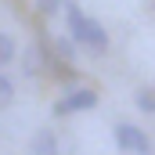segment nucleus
I'll return each instance as SVG.
<instances>
[{
    "label": "nucleus",
    "instance_id": "7ed1b4c3",
    "mask_svg": "<svg viewBox=\"0 0 155 155\" xmlns=\"http://www.w3.org/2000/svg\"><path fill=\"white\" fill-rule=\"evenodd\" d=\"M97 105V90H90V87H79V90H72L69 97H61L58 101V116H69V112H87V108H94Z\"/></svg>",
    "mask_w": 155,
    "mask_h": 155
},
{
    "label": "nucleus",
    "instance_id": "20e7f679",
    "mask_svg": "<svg viewBox=\"0 0 155 155\" xmlns=\"http://www.w3.org/2000/svg\"><path fill=\"white\" fill-rule=\"evenodd\" d=\"M33 155H58V141H54L51 130H40L33 137Z\"/></svg>",
    "mask_w": 155,
    "mask_h": 155
},
{
    "label": "nucleus",
    "instance_id": "f03ea898",
    "mask_svg": "<svg viewBox=\"0 0 155 155\" xmlns=\"http://www.w3.org/2000/svg\"><path fill=\"white\" fill-rule=\"evenodd\" d=\"M116 141H119V148H126V152H134V155H152L148 134L137 130L134 123H119V126H116Z\"/></svg>",
    "mask_w": 155,
    "mask_h": 155
},
{
    "label": "nucleus",
    "instance_id": "0eeeda50",
    "mask_svg": "<svg viewBox=\"0 0 155 155\" xmlns=\"http://www.w3.org/2000/svg\"><path fill=\"white\" fill-rule=\"evenodd\" d=\"M137 105H141L144 112H155V94L152 90H141V94H137Z\"/></svg>",
    "mask_w": 155,
    "mask_h": 155
},
{
    "label": "nucleus",
    "instance_id": "f257e3e1",
    "mask_svg": "<svg viewBox=\"0 0 155 155\" xmlns=\"http://www.w3.org/2000/svg\"><path fill=\"white\" fill-rule=\"evenodd\" d=\"M65 18H69V33H72V40H79L83 47H90V51H105V47H108L105 29H101L94 18H87V15L79 11V4H72V0H69Z\"/></svg>",
    "mask_w": 155,
    "mask_h": 155
},
{
    "label": "nucleus",
    "instance_id": "423d86ee",
    "mask_svg": "<svg viewBox=\"0 0 155 155\" xmlns=\"http://www.w3.org/2000/svg\"><path fill=\"white\" fill-rule=\"evenodd\" d=\"M11 101H15V87H11V79H7V76H0V112H4Z\"/></svg>",
    "mask_w": 155,
    "mask_h": 155
},
{
    "label": "nucleus",
    "instance_id": "6e6552de",
    "mask_svg": "<svg viewBox=\"0 0 155 155\" xmlns=\"http://www.w3.org/2000/svg\"><path fill=\"white\" fill-rule=\"evenodd\" d=\"M58 58H61V61H72V58H76V51H72L69 40H58Z\"/></svg>",
    "mask_w": 155,
    "mask_h": 155
},
{
    "label": "nucleus",
    "instance_id": "39448f33",
    "mask_svg": "<svg viewBox=\"0 0 155 155\" xmlns=\"http://www.w3.org/2000/svg\"><path fill=\"white\" fill-rule=\"evenodd\" d=\"M11 61H15V40L0 33V65H11Z\"/></svg>",
    "mask_w": 155,
    "mask_h": 155
},
{
    "label": "nucleus",
    "instance_id": "1a4fd4ad",
    "mask_svg": "<svg viewBox=\"0 0 155 155\" xmlns=\"http://www.w3.org/2000/svg\"><path fill=\"white\" fill-rule=\"evenodd\" d=\"M58 4H61V0H36V7L43 11V15H54V11H58Z\"/></svg>",
    "mask_w": 155,
    "mask_h": 155
}]
</instances>
